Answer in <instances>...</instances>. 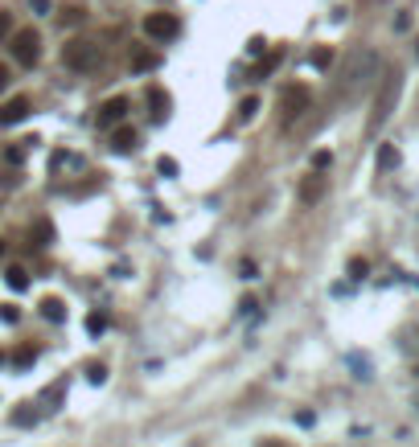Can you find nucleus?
<instances>
[{"label": "nucleus", "instance_id": "5701e85b", "mask_svg": "<svg viewBox=\"0 0 419 447\" xmlns=\"http://www.w3.org/2000/svg\"><path fill=\"white\" fill-rule=\"evenodd\" d=\"M33 361H38V353H33V349H17V353H13V365H17V369H29Z\"/></svg>", "mask_w": 419, "mask_h": 447}, {"label": "nucleus", "instance_id": "c756f323", "mask_svg": "<svg viewBox=\"0 0 419 447\" xmlns=\"http://www.w3.org/2000/svg\"><path fill=\"white\" fill-rule=\"evenodd\" d=\"M4 33H13V17H8V12H0V37H4Z\"/></svg>", "mask_w": 419, "mask_h": 447}, {"label": "nucleus", "instance_id": "393cba45", "mask_svg": "<svg viewBox=\"0 0 419 447\" xmlns=\"http://www.w3.org/2000/svg\"><path fill=\"white\" fill-rule=\"evenodd\" d=\"M87 382H91V386H103V382H107V369H103V365H87Z\"/></svg>", "mask_w": 419, "mask_h": 447}, {"label": "nucleus", "instance_id": "a211bd4d", "mask_svg": "<svg viewBox=\"0 0 419 447\" xmlns=\"http://www.w3.org/2000/svg\"><path fill=\"white\" fill-rule=\"evenodd\" d=\"M279 62H284V49H272V53H268V58H263V62L255 66V78H268V74L276 70Z\"/></svg>", "mask_w": 419, "mask_h": 447}, {"label": "nucleus", "instance_id": "f3484780", "mask_svg": "<svg viewBox=\"0 0 419 447\" xmlns=\"http://www.w3.org/2000/svg\"><path fill=\"white\" fill-rule=\"evenodd\" d=\"M62 394H66V382H54V386H46V390H42V406H46V410H54V406L62 403Z\"/></svg>", "mask_w": 419, "mask_h": 447}, {"label": "nucleus", "instance_id": "423d86ee", "mask_svg": "<svg viewBox=\"0 0 419 447\" xmlns=\"http://www.w3.org/2000/svg\"><path fill=\"white\" fill-rule=\"evenodd\" d=\"M29 111H33V99H29V94H13V99L0 107V128H13V124H21Z\"/></svg>", "mask_w": 419, "mask_h": 447}, {"label": "nucleus", "instance_id": "f704fd0d", "mask_svg": "<svg viewBox=\"0 0 419 447\" xmlns=\"http://www.w3.org/2000/svg\"><path fill=\"white\" fill-rule=\"evenodd\" d=\"M0 365H4V353H0Z\"/></svg>", "mask_w": 419, "mask_h": 447}, {"label": "nucleus", "instance_id": "dca6fc26", "mask_svg": "<svg viewBox=\"0 0 419 447\" xmlns=\"http://www.w3.org/2000/svg\"><path fill=\"white\" fill-rule=\"evenodd\" d=\"M309 66H313V70H329V66H333V49H329V45H317V49L309 53Z\"/></svg>", "mask_w": 419, "mask_h": 447}, {"label": "nucleus", "instance_id": "4468645a", "mask_svg": "<svg viewBox=\"0 0 419 447\" xmlns=\"http://www.w3.org/2000/svg\"><path fill=\"white\" fill-rule=\"evenodd\" d=\"M42 316L58 324V320H66V304H62L58 296H46V300H42Z\"/></svg>", "mask_w": 419, "mask_h": 447}, {"label": "nucleus", "instance_id": "9d476101", "mask_svg": "<svg viewBox=\"0 0 419 447\" xmlns=\"http://www.w3.org/2000/svg\"><path fill=\"white\" fill-rule=\"evenodd\" d=\"M136 144H140L136 128H115V132H111V148H115V152H136Z\"/></svg>", "mask_w": 419, "mask_h": 447}, {"label": "nucleus", "instance_id": "f8f14e48", "mask_svg": "<svg viewBox=\"0 0 419 447\" xmlns=\"http://www.w3.org/2000/svg\"><path fill=\"white\" fill-rule=\"evenodd\" d=\"M33 144H38V140H17V144H8V148H4V165H13V169L25 165V156H29Z\"/></svg>", "mask_w": 419, "mask_h": 447}, {"label": "nucleus", "instance_id": "c85d7f7f", "mask_svg": "<svg viewBox=\"0 0 419 447\" xmlns=\"http://www.w3.org/2000/svg\"><path fill=\"white\" fill-rule=\"evenodd\" d=\"M329 165H333V156H329V152H313V169H317V173L329 169Z\"/></svg>", "mask_w": 419, "mask_h": 447}, {"label": "nucleus", "instance_id": "a878e982", "mask_svg": "<svg viewBox=\"0 0 419 447\" xmlns=\"http://www.w3.org/2000/svg\"><path fill=\"white\" fill-rule=\"evenodd\" d=\"M156 169H161V177H177V160H173V156H161Z\"/></svg>", "mask_w": 419, "mask_h": 447}, {"label": "nucleus", "instance_id": "2f4dec72", "mask_svg": "<svg viewBox=\"0 0 419 447\" xmlns=\"http://www.w3.org/2000/svg\"><path fill=\"white\" fill-rule=\"evenodd\" d=\"M0 87H8V66L0 62Z\"/></svg>", "mask_w": 419, "mask_h": 447}, {"label": "nucleus", "instance_id": "20e7f679", "mask_svg": "<svg viewBox=\"0 0 419 447\" xmlns=\"http://www.w3.org/2000/svg\"><path fill=\"white\" fill-rule=\"evenodd\" d=\"M8 49H13V58H17L21 66H33V62L42 58V37H38L33 29H17Z\"/></svg>", "mask_w": 419, "mask_h": 447}, {"label": "nucleus", "instance_id": "473e14b6", "mask_svg": "<svg viewBox=\"0 0 419 447\" xmlns=\"http://www.w3.org/2000/svg\"><path fill=\"white\" fill-rule=\"evenodd\" d=\"M259 447H288V444H279V439H263Z\"/></svg>", "mask_w": 419, "mask_h": 447}, {"label": "nucleus", "instance_id": "b1692460", "mask_svg": "<svg viewBox=\"0 0 419 447\" xmlns=\"http://www.w3.org/2000/svg\"><path fill=\"white\" fill-rule=\"evenodd\" d=\"M366 275H370V263L366 259H354L350 263V279H366Z\"/></svg>", "mask_w": 419, "mask_h": 447}, {"label": "nucleus", "instance_id": "6e6552de", "mask_svg": "<svg viewBox=\"0 0 419 447\" xmlns=\"http://www.w3.org/2000/svg\"><path fill=\"white\" fill-rule=\"evenodd\" d=\"M128 66H132V74H152V70L161 66V53H156V49H148V45H132Z\"/></svg>", "mask_w": 419, "mask_h": 447}, {"label": "nucleus", "instance_id": "6ab92c4d", "mask_svg": "<svg viewBox=\"0 0 419 447\" xmlns=\"http://www.w3.org/2000/svg\"><path fill=\"white\" fill-rule=\"evenodd\" d=\"M395 165H399V148H395V144H382V148H378V169L386 173V169H395Z\"/></svg>", "mask_w": 419, "mask_h": 447}, {"label": "nucleus", "instance_id": "aec40b11", "mask_svg": "<svg viewBox=\"0 0 419 447\" xmlns=\"http://www.w3.org/2000/svg\"><path fill=\"white\" fill-rule=\"evenodd\" d=\"M38 423V410H33V403H25L21 410H13V427H33Z\"/></svg>", "mask_w": 419, "mask_h": 447}, {"label": "nucleus", "instance_id": "ddd939ff", "mask_svg": "<svg viewBox=\"0 0 419 447\" xmlns=\"http://www.w3.org/2000/svg\"><path fill=\"white\" fill-rule=\"evenodd\" d=\"M29 238H33V246H49L54 242V226L46 218H38V222L29 226Z\"/></svg>", "mask_w": 419, "mask_h": 447}, {"label": "nucleus", "instance_id": "bb28decb", "mask_svg": "<svg viewBox=\"0 0 419 447\" xmlns=\"http://www.w3.org/2000/svg\"><path fill=\"white\" fill-rule=\"evenodd\" d=\"M0 320H4V324H17V320H21L17 304H0Z\"/></svg>", "mask_w": 419, "mask_h": 447}, {"label": "nucleus", "instance_id": "9b49d317", "mask_svg": "<svg viewBox=\"0 0 419 447\" xmlns=\"http://www.w3.org/2000/svg\"><path fill=\"white\" fill-rule=\"evenodd\" d=\"M148 107H152L148 115H152V119L161 124V119L169 115V94H165V90H161V87H148Z\"/></svg>", "mask_w": 419, "mask_h": 447}, {"label": "nucleus", "instance_id": "72a5a7b5", "mask_svg": "<svg viewBox=\"0 0 419 447\" xmlns=\"http://www.w3.org/2000/svg\"><path fill=\"white\" fill-rule=\"evenodd\" d=\"M0 255H4V242H0Z\"/></svg>", "mask_w": 419, "mask_h": 447}, {"label": "nucleus", "instance_id": "f257e3e1", "mask_svg": "<svg viewBox=\"0 0 419 447\" xmlns=\"http://www.w3.org/2000/svg\"><path fill=\"white\" fill-rule=\"evenodd\" d=\"M399 90H403V74L399 70H391L386 78H382V90H378V99H374V111H370V124H366V132H378L386 119H391V111H395V103H399Z\"/></svg>", "mask_w": 419, "mask_h": 447}, {"label": "nucleus", "instance_id": "c9c22d12", "mask_svg": "<svg viewBox=\"0 0 419 447\" xmlns=\"http://www.w3.org/2000/svg\"><path fill=\"white\" fill-rule=\"evenodd\" d=\"M416 53H419V42H416Z\"/></svg>", "mask_w": 419, "mask_h": 447}, {"label": "nucleus", "instance_id": "4be33fe9", "mask_svg": "<svg viewBox=\"0 0 419 447\" xmlns=\"http://www.w3.org/2000/svg\"><path fill=\"white\" fill-rule=\"evenodd\" d=\"M87 332H91V337H103V332H107V316L91 312V316H87Z\"/></svg>", "mask_w": 419, "mask_h": 447}, {"label": "nucleus", "instance_id": "1a4fd4ad", "mask_svg": "<svg viewBox=\"0 0 419 447\" xmlns=\"http://www.w3.org/2000/svg\"><path fill=\"white\" fill-rule=\"evenodd\" d=\"M296 193H300V201H304V205H317V201L325 197V177H321V173L313 169L309 177L300 180V189H296Z\"/></svg>", "mask_w": 419, "mask_h": 447}, {"label": "nucleus", "instance_id": "f03ea898", "mask_svg": "<svg viewBox=\"0 0 419 447\" xmlns=\"http://www.w3.org/2000/svg\"><path fill=\"white\" fill-rule=\"evenodd\" d=\"M99 45L87 42V37H74V42L62 45V62H66V70H79V74H87V70H95L99 66Z\"/></svg>", "mask_w": 419, "mask_h": 447}, {"label": "nucleus", "instance_id": "7c9ffc66", "mask_svg": "<svg viewBox=\"0 0 419 447\" xmlns=\"http://www.w3.org/2000/svg\"><path fill=\"white\" fill-rule=\"evenodd\" d=\"M33 12L38 17H49V0H33Z\"/></svg>", "mask_w": 419, "mask_h": 447}, {"label": "nucleus", "instance_id": "0eeeda50", "mask_svg": "<svg viewBox=\"0 0 419 447\" xmlns=\"http://www.w3.org/2000/svg\"><path fill=\"white\" fill-rule=\"evenodd\" d=\"M128 99L124 94H115V99H107L103 107H99V128H115V124H124V115H128Z\"/></svg>", "mask_w": 419, "mask_h": 447}, {"label": "nucleus", "instance_id": "7ed1b4c3", "mask_svg": "<svg viewBox=\"0 0 419 447\" xmlns=\"http://www.w3.org/2000/svg\"><path fill=\"white\" fill-rule=\"evenodd\" d=\"M144 33H148L152 42H173V37L181 33V21H177L173 12H148V17H144Z\"/></svg>", "mask_w": 419, "mask_h": 447}, {"label": "nucleus", "instance_id": "39448f33", "mask_svg": "<svg viewBox=\"0 0 419 447\" xmlns=\"http://www.w3.org/2000/svg\"><path fill=\"white\" fill-rule=\"evenodd\" d=\"M309 87H288L279 94V111H284V124H292V119H300L304 111H309Z\"/></svg>", "mask_w": 419, "mask_h": 447}, {"label": "nucleus", "instance_id": "412c9836", "mask_svg": "<svg viewBox=\"0 0 419 447\" xmlns=\"http://www.w3.org/2000/svg\"><path fill=\"white\" fill-rule=\"evenodd\" d=\"M255 111H259V99H255V94H247V99L238 103V119H243V124H251V119H255Z\"/></svg>", "mask_w": 419, "mask_h": 447}, {"label": "nucleus", "instance_id": "2eb2a0df", "mask_svg": "<svg viewBox=\"0 0 419 447\" xmlns=\"http://www.w3.org/2000/svg\"><path fill=\"white\" fill-rule=\"evenodd\" d=\"M4 283H8L13 292H25V287H29V271L25 267H8L4 271Z\"/></svg>", "mask_w": 419, "mask_h": 447}, {"label": "nucleus", "instance_id": "cd10ccee", "mask_svg": "<svg viewBox=\"0 0 419 447\" xmlns=\"http://www.w3.org/2000/svg\"><path fill=\"white\" fill-rule=\"evenodd\" d=\"M255 308H259V300H255V296H243V300H238V312H243V316H251Z\"/></svg>", "mask_w": 419, "mask_h": 447}]
</instances>
